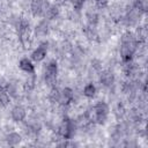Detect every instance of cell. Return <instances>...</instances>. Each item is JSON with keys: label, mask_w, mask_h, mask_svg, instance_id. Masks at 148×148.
Instances as JSON below:
<instances>
[{"label": "cell", "mask_w": 148, "mask_h": 148, "mask_svg": "<svg viewBox=\"0 0 148 148\" xmlns=\"http://www.w3.org/2000/svg\"><path fill=\"white\" fill-rule=\"evenodd\" d=\"M138 44H139V42H138L134 34L127 31L123 35L121 45H120V56H121V59L125 64L132 61Z\"/></svg>", "instance_id": "cell-1"}, {"label": "cell", "mask_w": 148, "mask_h": 148, "mask_svg": "<svg viewBox=\"0 0 148 148\" xmlns=\"http://www.w3.org/2000/svg\"><path fill=\"white\" fill-rule=\"evenodd\" d=\"M91 117L90 120L103 125L106 119H108V114H109V106L105 102H98L94 105V108L91 109Z\"/></svg>", "instance_id": "cell-2"}, {"label": "cell", "mask_w": 148, "mask_h": 148, "mask_svg": "<svg viewBox=\"0 0 148 148\" xmlns=\"http://www.w3.org/2000/svg\"><path fill=\"white\" fill-rule=\"evenodd\" d=\"M17 32L21 44L24 49H29L31 44V34H30V25L25 18H21L17 25Z\"/></svg>", "instance_id": "cell-3"}, {"label": "cell", "mask_w": 148, "mask_h": 148, "mask_svg": "<svg viewBox=\"0 0 148 148\" xmlns=\"http://www.w3.org/2000/svg\"><path fill=\"white\" fill-rule=\"evenodd\" d=\"M58 76V64L56 60H51L45 68V82L50 87H54Z\"/></svg>", "instance_id": "cell-4"}, {"label": "cell", "mask_w": 148, "mask_h": 148, "mask_svg": "<svg viewBox=\"0 0 148 148\" xmlns=\"http://www.w3.org/2000/svg\"><path fill=\"white\" fill-rule=\"evenodd\" d=\"M75 133V125L72 119L69 118H64L60 127H59V134L65 139V140H71Z\"/></svg>", "instance_id": "cell-5"}, {"label": "cell", "mask_w": 148, "mask_h": 148, "mask_svg": "<svg viewBox=\"0 0 148 148\" xmlns=\"http://www.w3.org/2000/svg\"><path fill=\"white\" fill-rule=\"evenodd\" d=\"M49 5L50 3L46 0H32L31 5H30V10H31L32 16H35V17L44 16L45 10Z\"/></svg>", "instance_id": "cell-6"}, {"label": "cell", "mask_w": 148, "mask_h": 148, "mask_svg": "<svg viewBox=\"0 0 148 148\" xmlns=\"http://www.w3.org/2000/svg\"><path fill=\"white\" fill-rule=\"evenodd\" d=\"M47 53V45L45 43L40 44L38 47H36L31 53V59L34 61H42Z\"/></svg>", "instance_id": "cell-7"}, {"label": "cell", "mask_w": 148, "mask_h": 148, "mask_svg": "<svg viewBox=\"0 0 148 148\" xmlns=\"http://www.w3.org/2000/svg\"><path fill=\"white\" fill-rule=\"evenodd\" d=\"M25 114H27L25 109H24L23 106H21V105H16V106H14V108L12 109V111H10L12 119H13L14 121H16V123L22 121V120L25 118Z\"/></svg>", "instance_id": "cell-8"}, {"label": "cell", "mask_w": 148, "mask_h": 148, "mask_svg": "<svg viewBox=\"0 0 148 148\" xmlns=\"http://www.w3.org/2000/svg\"><path fill=\"white\" fill-rule=\"evenodd\" d=\"M99 81L104 87H111L114 82V75L111 71H103L99 76Z\"/></svg>", "instance_id": "cell-9"}, {"label": "cell", "mask_w": 148, "mask_h": 148, "mask_svg": "<svg viewBox=\"0 0 148 148\" xmlns=\"http://www.w3.org/2000/svg\"><path fill=\"white\" fill-rule=\"evenodd\" d=\"M74 98V92L71 88H64L61 91H60V99L59 102L61 104H69Z\"/></svg>", "instance_id": "cell-10"}, {"label": "cell", "mask_w": 148, "mask_h": 148, "mask_svg": "<svg viewBox=\"0 0 148 148\" xmlns=\"http://www.w3.org/2000/svg\"><path fill=\"white\" fill-rule=\"evenodd\" d=\"M18 66L23 72H25L28 74H34L35 73V65L28 58H22L18 62Z\"/></svg>", "instance_id": "cell-11"}, {"label": "cell", "mask_w": 148, "mask_h": 148, "mask_svg": "<svg viewBox=\"0 0 148 148\" xmlns=\"http://www.w3.org/2000/svg\"><path fill=\"white\" fill-rule=\"evenodd\" d=\"M58 15H59V8H58V6H56V5H49L47 8H46V10H45L44 16L46 18H49V20H53Z\"/></svg>", "instance_id": "cell-12"}, {"label": "cell", "mask_w": 148, "mask_h": 148, "mask_svg": "<svg viewBox=\"0 0 148 148\" xmlns=\"http://www.w3.org/2000/svg\"><path fill=\"white\" fill-rule=\"evenodd\" d=\"M6 141L9 146H17L22 141V136L16 132H12L6 136Z\"/></svg>", "instance_id": "cell-13"}, {"label": "cell", "mask_w": 148, "mask_h": 148, "mask_svg": "<svg viewBox=\"0 0 148 148\" xmlns=\"http://www.w3.org/2000/svg\"><path fill=\"white\" fill-rule=\"evenodd\" d=\"M83 95L87 98H92L96 95V87L92 83H88L84 88H83Z\"/></svg>", "instance_id": "cell-14"}, {"label": "cell", "mask_w": 148, "mask_h": 148, "mask_svg": "<svg viewBox=\"0 0 148 148\" xmlns=\"http://www.w3.org/2000/svg\"><path fill=\"white\" fill-rule=\"evenodd\" d=\"M9 101H10V96L7 92V90H0V105L7 106L9 104Z\"/></svg>", "instance_id": "cell-15"}, {"label": "cell", "mask_w": 148, "mask_h": 148, "mask_svg": "<svg viewBox=\"0 0 148 148\" xmlns=\"http://www.w3.org/2000/svg\"><path fill=\"white\" fill-rule=\"evenodd\" d=\"M46 32H47V25H46V23L43 21V22H40V23L36 27V35H42V36H44V35H46Z\"/></svg>", "instance_id": "cell-16"}, {"label": "cell", "mask_w": 148, "mask_h": 148, "mask_svg": "<svg viewBox=\"0 0 148 148\" xmlns=\"http://www.w3.org/2000/svg\"><path fill=\"white\" fill-rule=\"evenodd\" d=\"M50 99L52 102H59V99H60V91L54 87L52 88V90L50 92Z\"/></svg>", "instance_id": "cell-17"}, {"label": "cell", "mask_w": 148, "mask_h": 148, "mask_svg": "<svg viewBox=\"0 0 148 148\" xmlns=\"http://www.w3.org/2000/svg\"><path fill=\"white\" fill-rule=\"evenodd\" d=\"M69 1L72 2V6L75 10H80V9H82L86 0H69Z\"/></svg>", "instance_id": "cell-18"}, {"label": "cell", "mask_w": 148, "mask_h": 148, "mask_svg": "<svg viewBox=\"0 0 148 148\" xmlns=\"http://www.w3.org/2000/svg\"><path fill=\"white\" fill-rule=\"evenodd\" d=\"M87 17H88V21H89V23H90V25H94L96 22H97V14L96 13H91V12H89L88 14H87Z\"/></svg>", "instance_id": "cell-19"}, {"label": "cell", "mask_w": 148, "mask_h": 148, "mask_svg": "<svg viewBox=\"0 0 148 148\" xmlns=\"http://www.w3.org/2000/svg\"><path fill=\"white\" fill-rule=\"evenodd\" d=\"M109 1L110 0H95V5H96L97 8L103 9V8H105L109 5Z\"/></svg>", "instance_id": "cell-20"}, {"label": "cell", "mask_w": 148, "mask_h": 148, "mask_svg": "<svg viewBox=\"0 0 148 148\" xmlns=\"http://www.w3.org/2000/svg\"><path fill=\"white\" fill-rule=\"evenodd\" d=\"M7 86H8V81L3 76H0V90H6Z\"/></svg>", "instance_id": "cell-21"}]
</instances>
